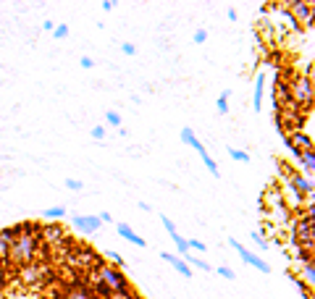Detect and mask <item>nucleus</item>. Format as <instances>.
Here are the masks:
<instances>
[{
    "mask_svg": "<svg viewBox=\"0 0 315 299\" xmlns=\"http://www.w3.org/2000/svg\"><path fill=\"white\" fill-rule=\"evenodd\" d=\"M37 249H40V231H34V234H21V236H16V242H13V247H11L8 260L16 263L18 268H24V265L34 263Z\"/></svg>",
    "mask_w": 315,
    "mask_h": 299,
    "instance_id": "f257e3e1",
    "label": "nucleus"
},
{
    "mask_svg": "<svg viewBox=\"0 0 315 299\" xmlns=\"http://www.w3.org/2000/svg\"><path fill=\"white\" fill-rule=\"evenodd\" d=\"M95 270V275L100 278V284L110 291V294H124V296H131V286H129V281H126V275L119 270V268H113L110 263H105V265H97V268H92Z\"/></svg>",
    "mask_w": 315,
    "mask_h": 299,
    "instance_id": "f03ea898",
    "label": "nucleus"
},
{
    "mask_svg": "<svg viewBox=\"0 0 315 299\" xmlns=\"http://www.w3.org/2000/svg\"><path fill=\"white\" fill-rule=\"evenodd\" d=\"M286 97L291 105H297V108H307L312 105V79L300 74L294 76L291 82H286Z\"/></svg>",
    "mask_w": 315,
    "mask_h": 299,
    "instance_id": "7ed1b4c3",
    "label": "nucleus"
},
{
    "mask_svg": "<svg viewBox=\"0 0 315 299\" xmlns=\"http://www.w3.org/2000/svg\"><path fill=\"white\" fill-rule=\"evenodd\" d=\"M279 168L286 173V178H284V181L289 184L291 189L300 192L305 200H312V189H315V187H312V178H307V176H305V173H300L297 168H291L289 163H279Z\"/></svg>",
    "mask_w": 315,
    "mask_h": 299,
    "instance_id": "20e7f679",
    "label": "nucleus"
},
{
    "mask_svg": "<svg viewBox=\"0 0 315 299\" xmlns=\"http://www.w3.org/2000/svg\"><path fill=\"white\" fill-rule=\"evenodd\" d=\"M229 244H231V247H234V249L239 252V257H242V260H244L247 265H250V268H258L260 273H271V265H268V263H265L263 257H258V255H255V252H250V249H244L239 239H234V236H229Z\"/></svg>",
    "mask_w": 315,
    "mask_h": 299,
    "instance_id": "39448f33",
    "label": "nucleus"
},
{
    "mask_svg": "<svg viewBox=\"0 0 315 299\" xmlns=\"http://www.w3.org/2000/svg\"><path fill=\"white\" fill-rule=\"evenodd\" d=\"M71 226L76 228V231H84V234H97L103 223H100L97 215H74Z\"/></svg>",
    "mask_w": 315,
    "mask_h": 299,
    "instance_id": "423d86ee",
    "label": "nucleus"
},
{
    "mask_svg": "<svg viewBox=\"0 0 315 299\" xmlns=\"http://www.w3.org/2000/svg\"><path fill=\"white\" fill-rule=\"evenodd\" d=\"M284 8L289 11V16L294 18L297 24L300 21H307V27L312 24V3H286Z\"/></svg>",
    "mask_w": 315,
    "mask_h": 299,
    "instance_id": "0eeeda50",
    "label": "nucleus"
},
{
    "mask_svg": "<svg viewBox=\"0 0 315 299\" xmlns=\"http://www.w3.org/2000/svg\"><path fill=\"white\" fill-rule=\"evenodd\" d=\"M16 236H18V226H11V228H3V231H0V260H8Z\"/></svg>",
    "mask_w": 315,
    "mask_h": 299,
    "instance_id": "6e6552de",
    "label": "nucleus"
},
{
    "mask_svg": "<svg viewBox=\"0 0 315 299\" xmlns=\"http://www.w3.org/2000/svg\"><path fill=\"white\" fill-rule=\"evenodd\" d=\"M116 231H119V236H121V239H126V242H129V244H134V247H140V249H145V247H147V242H145L137 231H134V228H131L129 223H121V221H119V223H116Z\"/></svg>",
    "mask_w": 315,
    "mask_h": 299,
    "instance_id": "1a4fd4ad",
    "label": "nucleus"
},
{
    "mask_svg": "<svg viewBox=\"0 0 315 299\" xmlns=\"http://www.w3.org/2000/svg\"><path fill=\"white\" fill-rule=\"evenodd\" d=\"M284 142L291 145V147H297L300 152H312V139H310L305 131H294V134L284 136Z\"/></svg>",
    "mask_w": 315,
    "mask_h": 299,
    "instance_id": "9d476101",
    "label": "nucleus"
},
{
    "mask_svg": "<svg viewBox=\"0 0 315 299\" xmlns=\"http://www.w3.org/2000/svg\"><path fill=\"white\" fill-rule=\"evenodd\" d=\"M42 275H45V268H42V265H37V263H29V265L21 268V281H24L27 286L37 284V281L42 278Z\"/></svg>",
    "mask_w": 315,
    "mask_h": 299,
    "instance_id": "9b49d317",
    "label": "nucleus"
},
{
    "mask_svg": "<svg viewBox=\"0 0 315 299\" xmlns=\"http://www.w3.org/2000/svg\"><path fill=\"white\" fill-rule=\"evenodd\" d=\"M161 257H163L166 263H171V265L176 268V273H182L184 278H192V275H194V273H192V268H189L182 257H179V255H171V252H161Z\"/></svg>",
    "mask_w": 315,
    "mask_h": 299,
    "instance_id": "f8f14e48",
    "label": "nucleus"
},
{
    "mask_svg": "<svg viewBox=\"0 0 315 299\" xmlns=\"http://www.w3.org/2000/svg\"><path fill=\"white\" fill-rule=\"evenodd\" d=\"M300 265H302V268H300V273H302V278H300V281H302V284H305L307 289H312V281H315V268H312V257H302V260H300Z\"/></svg>",
    "mask_w": 315,
    "mask_h": 299,
    "instance_id": "ddd939ff",
    "label": "nucleus"
},
{
    "mask_svg": "<svg viewBox=\"0 0 315 299\" xmlns=\"http://www.w3.org/2000/svg\"><path fill=\"white\" fill-rule=\"evenodd\" d=\"M263 89H265V74L255 76V97H252V110L263 113Z\"/></svg>",
    "mask_w": 315,
    "mask_h": 299,
    "instance_id": "4468645a",
    "label": "nucleus"
},
{
    "mask_svg": "<svg viewBox=\"0 0 315 299\" xmlns=\"http://www.w3.org/2000/svg\"><path fill=\"white\" fill-rule=\"evenodd\" d=\"M297 160H300V166H302L300 173H305L307 178H312V173H315V152H302Z\"/></svg>",
    "mask_w": 315,
    "mask_h": 299,
    "instance_id": "2eb2a0df",
    "label": "nucleus"
},
{
    "mask_svg": "<svg viewBox=\"0 0 315 299\" xmlns=\"http://www.w3.org/2000/svg\"><path fill=\"white\" fill-rule=\"evenodd\" d=\"M197 152H200V157H202V163H205V168L210 171V176H215V178H221V171H218V163H215V160L210 157V152L205 150V145H202V147H200Z\"/></svg>",
    "mask_w": 315,
    "mask_h": 299,
    "instance_id": "dca6fc26",
    "label": "nucleus"
},
{
    "mask_svg": "<svg viewBox=\"0 0 315 299\" xmlns=\"http://www.w3.org/2000/svg\"><path fill=\"white\" fill-rule=\"evenodd\" d=\"M182 142H184V145H189L192 150H200V147H202V142L197 139V134H194L189 126H184V129H182Z\"/></svg>",
    "mask_w": 315,
    "mask_h": 299,
    "instance_id": "f3484780",
    "label": "nucleus"
},
{
    "mask_svg": "<svg viewBox=\"0 0 315 299\" xmlns=\"http://www.w3.org/2000/svg\"><path fill=\"white\" fill-rule=\"evenodd\" d=\"M182 260H184V263H187V265H189V268H192V265H194V268H200V270H205V273H208V270H210V263H208V260H200V257H197V255H192V252H187V255H184V257H182Z\"/></svg>",
    "mask_w": 315,
    "mask_h": 299,
    "instance_id": "a211bd4d",
    "label": "nucleus"
},
{
    "mask_svg": "<svg viewBox=\"0 0 315 299\" xmlns=\"http://www.w3.org/2000/svg\"><path fill=\"white\" fill-rule=\"evenodd\" d=\"M168 236H171V239H173V244L179 247V255H182V257H184V255H187V252H189V247H187V239H184L182 234H179V228H176V231H171Z\"/></svg>",
    "mask_w": 315,
    "mask_h": 299,
    "instance_id": "6ab92c4d",
    "label": "nucleus"
},
{
    "mask_svg": "<svg viewBox=\"0 0 315 299\" xmlns=\"http://www.w3.org/2000/svg\"><path fill=\"white\" fill-rule=\"evenodd\" d=\"M229 97H231V89H223L221 97H218V103H215V108H218L221 116H226V113H229Z\"/></svg>",
    "mask_w": 315,
    "mask_h": 299,
    "instance_id": "aec40b11",
    "label": "nucleus"
},
{
    "mask_svg": "<svg viewBox=\"0 0 315 299\" xmlns=\"http://www.w3.org/2000/svg\"><path fill=\"white\" fill-rule=\"evenodd\" d=\"M40 231H42L45 239H53V242L63 239V228H61V226H48V228H40Z\"/></svg>",
    "mask_w": 315,
    "mask_h": 299,
    "instance_id": "412c9836",
    "label": "nucleus"
},
{
    "mask_svg": "<svg viewBox=\"0 0 315 299\" xmlns=\"http://www.w3.org/2000/svg\"><path fill=\"white\" fill-rule=\"evenodd\" d=\"M226 150H229V157L237 160V163H250V155L244 150H239V147H226Z\"/></svg>",
    "mask_w": 315,
    "mask_h": 299,
    "instance_id": "4be33fe9",
    "label": "nucleus"
},
{
    "mask_svg": "<svg viewBox=\"0 0 315 299\" xmlns=\"http://www.w3.org/2000/svg\"><path fill=\"white\" fill-rule=\"evenodd\" d=\"M69 24H63V21H61V24H55V29H53V39H66V37H69Z\"/></svg>",
    "mask_w": 315,
    "mask_h": 299,
    "instance_id": "5701e85b",
    "label": "nucleus"
},
{
    "mask_svg": "<svg viewBox=\"0 0 315 299\" xmlns=\"http://www.w3.org/2000/svg\"><path fill=\"white\" fill-rule=\"evenodd\" d=\"M63 215H66V208H61V205H55V208H50V210H45V218H48V221H58Z\"/></svg>",
    "mask_w": 315,
    "mask_h": 299,
    "instance_id": "b1692460",
    "label": "nucleus"
},
{
    "mask_svg": "<svg viewBox=\"0 0 315 299\" xmlns=\"http://www.w3.org/2000/svg\"><path fill=\"white\" fill-rule=\"evenodd\" d=\"M69 299H95V296L89 294L87 289H71L69 291Z\"/></svg>",
    "mask_w": 315,
    "mask_h": 299,
    "instance_id": "393cba45",
    "label": "nucleus"
},
{
    "mask_svg": "<svg viewBox=\"0 0 315 299\" xmlns=\"http://www.w3.org/2000/svg\"><path fill=\"white\" fill-rule=\"evenodd\" d=\"M105 121H108V126H121V116L116 110H108L105 113Z\"/></svg>",
    "mask_w": 315,
    "mask_h": 299,
    "instance_id": "a878e982",
    "label": "nucleus"
},
{
    "mask_svg": "<svg viewBox=\"0 0 315 299\" xmlns=\"http://www.w3.org/2000/svg\"><path fill=\"white\" fill-rule=\"evenodd\" d=\"M108 260H110V265H113V268H124V265H126L119 252H108Z\"/></svg>",
    "mask_w": 315,
    "mask_h": 299,
    "instance_id": "bb28decb",
    "label": "nucleus"
},
{
    "mask_svg": "<svg viewBox=\"0 0 315 299\" xmlns=\"http://www.w3.org/2000/svg\"><path fill=\"white\" fill-rule=\"evenodd\" d=\"M218 275H223L226 281H234V278H237V273H234L229 265H221V268H218Z\"/></svg>",
    "mask_w": 315,
    "mask_h": 299,
    "instance_id": "cd10ccee",
    "label": "nucleus"
},
{
    "mask_svg": "<svg viewBox=\"0 0 315 299\" xmlns=\"http://www.w3.org/2000/svg\"><path fill=\"white\" fill-rule=\"evenodd\" d=\"M250 236H252V242H255V244H258L260 249H268V239H265V236L260 234V231H252Z\"/></svg>",
    "mask_w": 315,
    "mask_h": 299,
    "instance_id": "c85d7f7f",
    "label": "nucleus"
},
{
    "mask_svg": "<svg viewBox=\"0 0 315 299\" xmlns=\"http://www.w3.org/2000/svg\"><path fill=\"white\" fill-rule=\"evenodd\" d=\"M66 189H71V192H79V189H84V184H82L79 178H66Z\"/></svg>",
    "mask_w": 315,
    "mask_h": 299,
    "instance_id": "c756f323",
    "label": "nucleus"
},
{
    "mask_svg": "<svg viewBox=\"0 0 315 299\" xmlns=\"http://www.w3.org/2000/svg\"><path fill=\"white\" fill-rule=\"evenodd\" d=\"M187 247H189V252L192 249H200V252H205L208 247H205V242H200V239H187Z\"/></svg>",
    "mask_w": 315,
    "mask_h": 299,
    "instance_id": "7c9ffc66",
    "label": "nucleus"
},
{
    "mask_svg": "<svg viewBox=\"0 0 315 299\" xmlns=\"http://www.w3.org/2000/svg\"><path fill=\"white\" fill-rule=\"evenodd\" d=\"M121 53L131 58V55H137V48H134V45H131V42H124V45H121Z\"/></svg>",
    "mask_w": 315,
    "mask_h": 299,
    "instance_id": "2f4dec72",
    "label": "nucleus"
},
{
    "mask_svg": "<svg viewBox=\"0 0 315 299\" xmlns=\"http://www.w3.org/2000/svg\"><path fill=\"white\" fill-rule=\"evenodd\" d=\"M205 39H208V32H205V29H197V32H194V42H197V45H202Z\"/></svg>",
    "mask_w": 315,
    "mask_h": 299,
    "instance_id": "473e14b6",
    "label": "nucleus"
},
{
    "mask_svg": "<svg viewBox=\"0 0 315 299\" xmlns=\"http://www.w3.org/2000/svg\"><path fill=\"white\" fill-rule=\"evenodd\" d=\"M79 66H82V68H87V71H89V68H95V61L89 58V55H84V58L79 61Z\"/></svg>",
    "mask_w": 315,
    "mask_h": 299,
    "instance_id": "72a5a7b5",
    "label": "nucleus"
},
{
    "mask_svg": "<svg viewBox=\"0 0 315 299\" xmlns=\"http://www.w3.org/2000/svg\"><path fill=\"white\" fill-rule=\"evenodd\" d=\"M92 136L95 139H105V126H92Z\"/></svg>",
    "mask_w": 315,
    "mask_h": 299,
    "instance_id": "f704fd0d",
    "label": "nucleus"
},
{
    "mask_svg": "<svg viewBox=\"0 0 315 299\" xmlns=\"http://www.w3.org/2000/svg\"><path fill=\"white\" fill-rule=\"evenodd\" d=\"M97 218H100V223H113V215H110L108 210H103V213H100Z\"/></svg>",
    "mask_w": 315,
    "mask_h": 299,
    "instance_id": "c9c22d12",
    "label": "nucleus"
},
{
    "mask_svg": "<svg viewBox=\"0 0 315 299\" xmlns=\"http://www.w3.org/2000/svg\"><path fill=\"white\" fill-rule=\"evenodd\" d=\"M42 29H45V32H53L55 24H53V21H42Z\"/></svg>",
    "mask_w": 315,
    "mask_h": 299,
    "instance_id": "e433bc0d",
    "label": "nucleus"
},
{
    "mask_svg": "<svg viewBox=\"0 0 315 299\" xmlns=\"http://www.w3.org/2000/svg\"><path fill=\"white\" fill-rule=\"evenodd\" d=\"M113 8H116L113 0H105V3H103V11H113Z\"/></svg>",
    "mask_w": 315,
    "mask_h": 299,
    "instance_id": "4c0bfd02",
    "label": "nucleus"
},
{
    "mask_svg": "<svg viewBox=\"0 0 315 299\" xmlns=\"http://www.w3.org/2000/svg\"><path fill=\"white\" fill-rule=\"evenodd\" d=\"M226 16H229L231 21H237V18H239V13H237V8H229V11H226Z\"/></svg>",
    "mask_w": 315,
    "mask_h": 299,
    "instance_id": "58836bf2",
    "label": "nucleus"
},
{
    "mask_svg": "<svg viewBox=\"0 0 315 299\" xmlns=\"http://www.w3.org/2000/svg\"><path fill=\"white\" fill-rule=\"evenodd\" d=\"M140 210H145V213H152V208H150L147 202H140Z\"/></svg>",
    "mask_w": 315,
    "mask_h": 299,
    "instance_id": "ea45409f",
    "label": "nucleus"
}]
</instances>
